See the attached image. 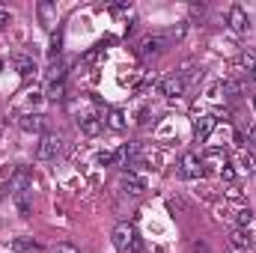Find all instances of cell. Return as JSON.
Masks as SVG:
<instances>
[{"label": "cell", "mask_w": 256, "mask_h": 253, "mask_svg": "<svg viewBox=\"0 0 256 253\" xmlns=\"http://www.w3.org/2000/svg\"><path fill=\"white\" fill-rule=\"evenodd\" d=\"M214 126H218V120H214V116H200V120H196V126H194L196 140H206V137L214 131Z\"/></svg>", "instance_id": "ba28073f"}, {"label": "cell", "mask_w": 256, "mask_h": 253, "mask_svg": "<svg viewBox=\"0 0 256 253\" xmlns=\"http://www.w3.org/2000/svg\"><path fill=\"white\" fill-rule=\"evenodd\" d=\"M108 126L114 128V131H122V128H126V116H122V110L114 108V110L108 114Z\"/></svg>", "instance_id": "9a60e30c"}, {"label": "cell", "mask_w": 256, "mask_h": 253, "mask_svg": "<svg viewBox=\"0 0 256 253\" xmlns=\"http://www.w3.org/2000/svg\"><path fill=\"white\" fill-rule=\"evenodd\" d=\"M51 253H80L74 244H68V242H60V244H54V250Z\"/></svg>", "instance_id": "ac0fdd59"}, {"label": "cell", "mask_w": 256, "mask_h": 253, "mask_svg": "<svg viewBox=\"0 0 256 253\" xmlns=\"http://www.w3.org/2000/svg\"><path fill=\"white\" fill-rule=\"evenodd\" d=\"M164 48H167V39H164V36H146V39L137 45V54H140L143 60H149V57L164 54Z\"/></svg>", "instance_id": "6da1fadb"}, {"label": "cell", "mask_w": 256, "mask_h": 253, "mask_svg": "<svg viewBox=\"0 0 256 253\" xmlns=\"http://www.w3.org/2000/svg\"><path fill=\"white\" fill-rule=\"evenodd\" d=\"M250 74H254V80H256V68H254V72H250Z\"/></svg>", "instance_id": "83f0119b"}, {"label": "cell", "mask_w": 256, "mask_h": 253, "mask_svg": "<svg viewBox=\"0 0 256 253\" xmlns=\"http://www.w3.org/2000/svg\"><path fill=\"white\" fill-rule=\"evenodd\" d=\"M45 74H48V80H51V84H54V80H63V74H66V60H63V57L51 60V63H48V72H45Z\"/></svg>", "instance_id": "30bf717a"}, {"label": "cell", "mask_w": 256, "mask_h": 253, "mask_svg": "<svg viewBox=\"0 0 256 253\" xmlns=\"http://www.w3.org/2000/svg\"><path fill=\"white\" fill-rule=\"evenodd\" d=\"M254 137H256V126H254Z\"/></svg>", "instance_id": "f1b7e54d"}, {"label": "cell", "mask_w": 256, "mask_h": 253, "mask_svg": "<svg viewBox=\"0 0 256 253\" xmlns=\"http://www.w3.org/2000/svg\"><path fill=\"white\" fill-rule=\"evenodd\" d=\"M230 27L236 30V33H248L250 30V21H248V12L242 9V6H230Z\"/></svg>", "instance_id": "5b68a950"}, {"label": "cell", "mask_w": 256, "mask_h": 253, "mask_svg": "<svg viewBox=\"0 0 256 253\" xmlns=\"http://www.w3.org/2000/svg\"><path fill=\"white\" fill-rule=\"evenodd\" d=\"M15 248H18V250H39V244H36V242H24V238H21V242H15Z\"/></svg>", "instance_id": "ffe728a7"}, {"label": "cell", "mask_w": 256, "mask_h": 253, "mask_svg": "<svg viewBox=\"0 0 256 253\" xmlns=\"http://www.w3.org/2000/svg\"><path fill=\"white\" fill-rule=\"evenodd\" d=\"M126 9H131L128 3H114V6H110V12H126Z\"/></svg>", "instance_id": "d4e9b609"}, {"label": "cell", "mask_w": 256, "mask_h": 253, "mask_svg": "<svg viewBox=\"0 0 256 253\" xmlns=\"http://www.w3.org/2000/svg\"><path fill=\"white\" fill-rule=\"evenodd\" d=\"M15 68L21 78H30L36 72V63H33V57H15Z\"/></svg>", "instance_id": "4fadbf2b"}, {"label": "cell", "mask_w": 256, "mask_h": 253, "mask_svg": "<svg viewBox=\"0 0 256 253\" xmlns=\"http://www.w3.org/2000/svg\"><path fill=\"white\" fill-rule=\"evenodd\" d=\"M182 92H185V78H164V80H161V96L179 98Z\"/></svg>", "instance_id": "8992f818"}, {"label": "cell", "mask_w": 256, "mask_h": 253, "mask_svg": "<svg viewBox=\"0 0 256 253\" xmlns=\"http://www.w3.org/2000/svg\"><path fill=\"white\" fill-rule=\"evenodd\" d=\"M6 24H9V12H6V9H0V33L6 30Z\"/></svg>", "instance_id": "603a6c76"}, {"label": "cell", "mask_w": 256, "mask_h": 253, "mask_svg": "<svg viewBox=\"0 0 256 253\" xmlns=\"http://www.w3.org/2000/svg\"><path fill=\"white\" fill-rule=\"evenodd\" d=\"M102 128H104V120H96V116H84V120H80V131L90 134V137H96Z\"/></svg>", "instance_id": "8fae6325"}, {"label": "cell", "mask_w": 256, "mask_h": 253, "mask_svg": "<svg viewBox=\"0 0 256 253\" xmlns=\"http://www.w3.org/2000/svg\"><path fill=\"white\" fill-rule=\"evenodd\" d=\"M242 63L254 72V68H256V54H242Z\"/></svg>", "instance_id": "7402d4cb"}, {"label": "cell", "mask_w": 256, "mask_h": 253, "mask_svg": "<svg viewBox=\"0 0 256 253\" xmlns=\"http://www.w3.org/2000/svg\"><path fill=\"white\" fill-rule=\"evenodd\" d=\"M98 164H116V155L114 152H102L98 155Z\"/></svg>", "instance_id": "44dd1931"}, {"label": "cell", "mask_w": 256, "mask_h": 253, "mask_svg": "<svg viewBox=\"0 0 256 253\" xmlns=\"http://www.w3.org/2000/svg\"><path fill=\"white\" fill-rule=\"evenodd\" d=\"M131 244H134V230H131L128 224H120V226L114 230V248L120 253H126Z\"/></svg>", "instance_id": "277c9868"}, {"label": "cell", "mask_w": 256, "mask_h": 253, "mask_svg": "<svg viewBox=\"0 0 256 253\" xmlns=\"http://www.w3.org/2000/svg\"><path fill=\"white\" fill-rule=\"evenodd\" d=\"M224 92L238 96V92H242V84H238V80H226V84H224Z\"/></svg>", "instance_id": "d6986e66"}, {"label": "cell", "mask_w": 256, "mask_h": 253, "mask_svg": "<svg viewBox=\"0 0 256 253\" xmlns=\"http://www.w3.org/2000/svg\"><path fill=\"white\" fill-rule=\"evenodd\" d=\"M60 149H63V137H60V134H45L42 143H39V149H36V155H39L42 161H48V158H57Z\"/></svg>", "instance_id": "7a4b0ae2"}, {"label": "cell", "mask_w": 256, "mask_h": 253, "mask_svg": "<svg viewBox=\"0 0 256 253\" xmlns=\"http://www.w3.org/2000/svg\"><path fill=\"white\" fill-rule=\"evenodd\" d=\"M238 164H242V170H248V173H256V155H248V152H242Z\"/></svg>", "instance_id": "2e32d148"}, {"label": "cell", "mask_w": 256, "mask_h": 253, "mask_svg": "<svg viewBox=\"0 0 256 253\" xmlns=\"http://www.w3.org/2000/svg\"><path fill=\"white\" fill-rule=\"evenodd\" d=\"M250 224H254V212H250V208H242V212H238V226L244 230V226H250Z\"/></svg>", "instance_id": "e0dca14e"}, {"label": "cell", "mask_w": 256, "mask_h": 253, "mask_svg": "<svg viewBox=\"0 0 256 253\" xmlns=\"http://www.w3.org/2000/svg\"><path fill=\"white\" fill-rule=\"evenodd\" d=\"M250 244H254L250 232H244V230H236V232H232V248H236V250H250Z\"/></svg>", "instance_id": "7c38bea8"}, {"label": "cell", "mask_w": 256, "mask_h": 253, "mask_svg": "<svg viewBox=\"0 0 256 253\" xmlns=\"http://www.w3.org/2000/svg\"><path fill=\"white\" fill-rule=\"evenodd\" d=\"M122 188H126V194L137 196V194H143V190H146V182H143V179H140L137 173L126 170V173H122Z\"/></svg>", "instance_id": "52a82bcc"}, {"label": "cell", "mask_w": 256, "mask_h": 253, "mask_svg": "<svg viewBox=\"0 0 256 253\" xmlns=\"http://www.w3.org/2000/svg\"><path fill=\"white\" fill-rule=\"evenodd\" d=\"M194 253H208V248H206L202 242H196V244H194Z\"/></svg>", "instance_id": "484cf974"}, {"label": "cell", "mask_w": 256, "mask_h": 253, "mask_svg": "<svg viewBox=\"0 0 256 253\" xmlns=\"http://www.w3.org/2000/svg\"><path fill=\"white\" fill-rule=\"evenodd\" d=\"M21 128L24 131H45V116L42 114H27V116H21Z\"/></svg>", "instance_id": "9c48e42d"}, {"label": "cell", "mask_w": 256, "mask_h": 253, "mask_svg": "<svg viewBox=\"0 0 256 253\" xmlns=\"http://www.w3.org/2000/svg\"><path fill=\"white\" fill-rule=\"evenodd\" d=\"M230 253H238V250H236V248H230Z\"/></svg>", "instance_id": "4316f807"}, {"label": "cell", "mask_w": 256, "mask_h": 253, "mask_svg": "<svg viewBox=\"0 0 256 253\" xmlns=\"http://www.w3.org/2000/svg\"><path fill=\"white\" fill-rule=\"evenodd\" d=\"M220 176H224V179H226V182H230V179H232V176H236V170H232V167H230V164H226V167H224V170H220Z\"/></svg>", "instance_id": "cb8c5ba5"}, {"label": "cell", "mask_w": 256, "mask_h": 253, "mask_svg": "<svg viewBox=\"0 0 256 253\" xmlns=\"http://www.w3.org/2000/svg\"><path fill=\"white\" fill-rule=\"evenodd\" d=\"M179 173H182L185 179H200L206 170H202V161H200L194 152H185V155H182V161H179Z\"/></svg>", "instance_id": "3957f363"}, {"label": "cell", "mask_w": 256, "mask_h": 253, "mask_svg": "<svg viewBox=\"0 0 256 253\" xmlns=\"http://www.w3.org/2000/svg\"><path fill=\"white\" fill-rule=\"evenodd\" d=\"M0 68H3V63H0Z\"/></svg>", "instance_id": "f546056e"}, {"label": "cell", "mask_w": 256, "mask_h": 253, "mask_svg": "<svg viewBox=\"0 0 256 253\" xmlns=\"http://www.w3.org/2000/svg\"><path fill=\"white\" fill-rule=\"evenodd\" d=\"M48 98H51V102H63L66 98V84L63 80H54V84L48 86Z\"/></svg>", "instance_id": "5bb4252c"}]
</instances>
